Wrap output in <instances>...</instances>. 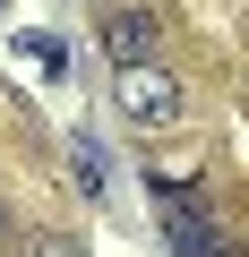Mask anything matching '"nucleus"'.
<instances>
[{"label": "nucleus", "mask_w": 249, "mask_h": 257, "mask_svg": "<svg viewBox=\"0 0 249 257\" xmlns=\"http://www.w3.org/2000/svg\"><path fill=\"white\" fill-rule=\"evenodd\" d=\"M112 111L129 120V128H146V138H163V128L189 120V77L163 69V60H129V69L112 77Z\"/></svg>", "instance_id": "nucleus-1"}, {"label": "nucleus", "mask_w": 249, "mask_h": 257, "mask_svg": "<svg viewBox=\"0 0 249 257\" xmlns=\"http://www.w3.org/2000/svg\"><path fill=\"white\" fill-rule=\"evenodd\" d=\"M163 248L172 257H223V223L206 214V197H181V189H163Z\"/></svg>", "instance_id": "nucleus-2"}, {"label": "nucleus", "mask_w": 249, "mask_h": 257, "mask_svg": "<svg viewBox=\"0 0 249 257\" xmlns=\"http://www.w3.org/2000/svg\"><path fill=\"white\" fill-rule=\"evenodd\" d=\"M95 35H103V52H112L120 69H129V60H155V35H163V26H155L146 9H103Z\"/></svg>", "instance_id": "nucleus-3"}, {"label": "nucleus", "mask_w": 249, "mask_h": 257, "mask_svg": "<svg viewBox=\"0 0 249 257\" xmlns=\"http://www.w3.org/2000/svg\"><path fill=\"white\" fill-rule=\"evenodd\" d=\"M69 163H77V180L103 197V180H112V172H103V146H95V138H69Z\"/></svg>", "instance_id": "nucleus-4"}, {"label": "nucleus", "mask_w": 249, "mask_h": 257, "mask_svg": "<svg viewBox=\"0 0 249 257\" xmlns=\"http://www.w3.org/2000/svg\"><path fill=\"white\" fill-rule=\"evenodd\" d=\"M0 257H69V240H52V231H35V240H9Z\"/></svg>", "instance_id": "nucleus-5"}, {"label": "nucleus", "mask_w": 249, "mask_h": 257, "mask_svg": "<svg viewBox=\"0 0 249 257\" xmlns=\"http://www.w3.org/2000/svg\"><path fill=\"white\" fill-rule=\"evenodd\" d=\"M0 248H9V214H0Z\"/></svg>", "instance_id": "nucleus-6"}]
</instances>
